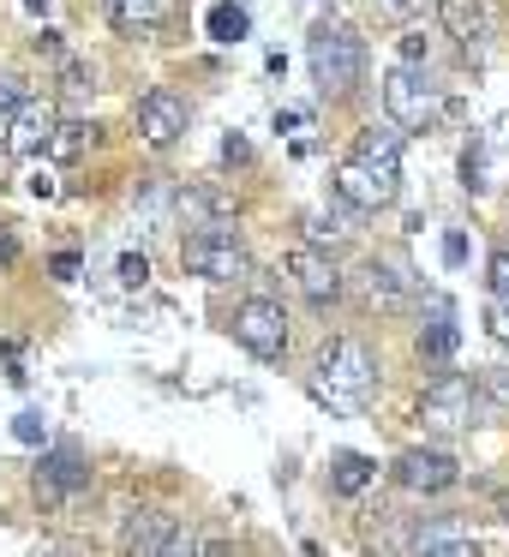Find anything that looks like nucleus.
I'll use <instances>...</instances> for the list:
<instances>
[{"mask_svg":"<svg viewBox=\"0 0 509 557\" xmlns=\"http://www.w3.org/2000/svg\"><path fill=\"white\" fill-rule=\"evenodd\" d=\"M312 396L330 401L336 413H360L365 401L377 396V360L360 336H336L324 342L318 354V372H312Z\"/></svg>","mask_w":509,"mask_h":557,"instance_id":"nucleus-1","label":"nucleus"},{"mask_svg":"<svg viewBox=\"0 0 509 557\" xmlns=\"http://www.w3.org/2000/svg\"><path fill=\"white\" fill-rule=\"evenodd\" d=\"M306 66H312L318 97H348L365 73V42L348 25H318L306 42Z\"/></svg>","mask_w":509,"mask_h":557,"instance_id":"nucleus-2","label":"nucleus"},{"mask_svg":"<svg viewBox=\"0 0 509 557\" xmlns=\"http://www.w3.org/2000/svg\"><path fill=\"white\" fill-rule=\"evenodd\" d=\"M181 264L193 270V276H204V282H246V276H252V258H246L240 234H234L228 222H210V228L186 234V240H181Z\"/></svg>","mask_w":509,"mask_h":557,"instance_id":"nucleus-3","label":"nucleus"},{"mask_svg":"<svg viewBox=\"0 0 509 557\" xmlns=\"http://www.w3.org/2000/svg\"><path fill=\"white\" fill-rule=\"evenodd\" d=\"M384 114L401 126V133H425V126L444 114V97H437V85L420 73V66L401 61V66L384 73Z\"/></svg>","mask_w":509,"mask_h":557,"instance_id":"nucleus-4","label":"nucleus"},{"mask_svg":"<svg viewBox=\"0 0 509 557\" xmlns=\"http://www.w3.org/2000/svg\"><path fill=\"white\" fill-rule=\"evenodd\" d=\"M396 193H401V162H360V157H348L336 169V198L348 210H389L396 205Z\"/></svg>","mask_w":509,"mask_h":557,"instance_id":"nucleus-5","label":"nucleus"},{"mask_svg":"<svg viewBox=\"0 0 509 557\" xmlns=\"http://www.w3.org/2000/svg\"><path fill=\"white\" fill-rule=\"evenodd\" d=\"M420 425H425V432H444V437L468 432V425H473V384H468V377H461V372L432 377L425 396H420Z\"/></svg>","mask_w":509,"mask_h":557,"instance_id":"nucleus-6","label":"nucleus"},{"mask_svg":"<svg viewBox=\"0 0 509 557\" xmlns=\"http://www.w3.org/2000/svg\"><path fill=\"white\" fill-rule=\"evenodd\" d=\"M234 342L246 354H258V360H282V348H288V312L276 300H246L234 312Z\"/></svg>","mask_w":509,"mask_h":557,"instance_id":"nucleus-7","label":"nucleus"},{"mask_svg":"<svg viewBox=\"0 0 509 557\" xmlns=\"http://www.w3.org/2000/svg\"><path fill=\"white\" fill-rule=\"evenodd\" d=\"M121 545L133 557H174V552H186L193 540H186V528H181V516H174V509H133Z\"/></svg>","mask_w":509,"mask_h":557,"instance_id":"nucleus-8","label":"nucleus"},{"mask_svg":"<svg viewBox=\"0 0 509 557\" xmlns=\"http://www.w3.org/2000/svg\"><path fill=\"white\" fill-rule=\"evenodd\" d=\"M85 485H90V461H85V449H78V444H54L49 456H42V468H37V497H42L49 509L73 504Z\"/></svg>","mask_w":509,"mask_h":557,"instance_id":"nucleus-9","label":"nucleus"},{"mask_svg":"<svg viewBox=\"0 0 509 557\" xmlns=\"http://www.w3.org/2000/svg\"><path fill=\"white\" fill-rule=\"evenodd\" d=\"M54 102H42V97H18V109L7 114V157H42L49 150V133H54Z\"/></svg>","mask_w":509,"mask_h":557,"instance_id":"nucleus-10","label":"nucleus"},{"mask_svg":"<svg viewBox=\"0 0 509 557\" xmlns=\"http://www.w3.org/2000/svg\"><path fill=\"white\" fill-rule=\"evenodd\" d=\"M133 121H138V133H145V145L169 150L174 138L186 133V102L174 97V90H145L138 109H133Z\"/></svg>","mask_w":509,"mask_h":557,"instance_id":"nucleus-11","label":"nucleus"},{"mask_svg":"<svg viewBox=\"0 0 509 557\" xmlns=\"http://www.w3.org/2000/svg\"><path fill=\"white\" fill-rule=\"evenodd\" d=\"M461 480V461L444 456V449H408L396 461V485L401 492H449Z\"/></svg>","mask_w":509,"mask_h":557,"instance_id":"nucleus-12","label":"nucleus"},{"mask_svg":"<svg viewBox=\"0 0 509 557\" xmlns=\"http://www.w3.org/2000/svg\"><path fill=\"white\" fill-rule=\"evenodd\" d=\"M288 270H294V282H300V294H306L312 306L342 300V270L330 264L318 246H294V252H288Z\"/></svg>","mask_w":509,"mask_h":557,"instance_id":"nucleus-13","label":"nucleus"},{"mask_svg":"<svg viewBox=\"0 0 509 557\" xmlns=\"http://www.w3.org/2000/svg\"><path fill=\"white\" fill-rule=\"evenodd\" d=\"M102 13H109L114 30L145 37V30H169L181 18V0H102Z\"/></svg>","mask_w":509,"mask_h":557,"instance_id":"nucleus-14","label":"nucleus"},{"mask_svg":"<svg viewBox=\"0 0 509 557\" xmlns=\"http://www.w3.org/2000/svg\"><path fill=\"white\" fill-rule=\"evenodd\" d=\"M413 552H444V557H473L480 552V533L468 528L461 516H425L420 528H413Z\"/></svg>","mask_w":509,"mask_h":557,"instance_id":"nucleus-15","label":"nucleus"},{"mask_svg":"<svg viewBox=\"0 0 509 557\" xmlns=\"http://www.w3.org/2000/svg\"><path fill=\"white\" fill-rule=\"evenodd\" d=\"M437 25H444V37H456L468 54H480L485 37H492V13H485L480 0H437Z\"/></svg>","mask_w":509,"mask_h":557,"instance_id":"nucleus-16","label":"nucleus"},{"mask_svg":"<svg viewBox=\"0 0 509 557\" xmlns=\"http://www.w3.org/2000/svg\"><path fill=\"white\" fill-rule=\"evenodd\" d=\"M353 288H360V300L372 306V312H401V306L413 300V282L396 276L389 264H377V258L360 270V276H353Z\"/></svg>","mask_w":509,"mask_h":557,"instance_id":"nucleus-17","label":"nucleus"},{"mask_svg":"<svg viewBox=\"0 0 509 557\" xmlns=\"http://www.w3.org/2000/svg\"><path fill=\"white\" fill-rule=\"evenodd\" d=\"M401 126L389 121V126H360V138H353V157L360 162H401Z\"/></svg>","mask_w":509,"mask_h":557,"instance_id":"nucleus-18","label":"nucleus"},{"mask_svg":"<svg viewBox=\"0 0 509 557\" xmlns=\"http://www.w3.org/2000/svg\"><path fill=\"white\" fill-rule=\"evenodd\" d=\"M204 30H210V42H246L252 37V13L234 7V0H216V7L204 13Z\"/></svg>","mask_w":509,"mask_h":557,"instance_id":"nucleus-19","label":"nucleus"},{"mask_svg":"<svg viewBox=\"0 0 509 557\" xmlns=\"http://www.w3.org/2000/svg\"><path fill=\"white\" fill-rule=\"evenodd\" d=\"M456 348H461V330L449 324V312H437V324H425V330H420V360L449 366V360H456Z\"/></svg>","mask_w":509,"mask_h":557,"instance_id":"nucleus-20","label":"nucleus"},{"mask_svg":"<svg viewBox=\"0 0 509 557\" xmlns=\"http://www.w3.org/2000/svg\"><path fill=\"white\" fill-rule=\"evenodd\" d=\"M90 138H97V126H90V121H54L49 157H54V162H78V157L90 150Z\"/></svg>","mask_w":509,"mask_h":557,"instance_id":"nucleus-21","label":"nucleus"},{"mask_svg":"<svg viewBox=\"0 0 509 557\" xmlns=\"http://www.w3.org/2000/svg\"><path fill=\"white\" fill-rule=\"evenodd\" d=\"M372 473H377V461L372 456H336V468H330V485H336L342 497H353V492H365V485H372Z\"/></svg>","mask_w":509,"mask_h":557,"instance_id":"nucleus-22","label":"nucleus"},{"mask_svg":"<svg viewBox=\"0 0 509 557\" xmlns=\"http://www.w3.org/2000/svg\"><path fill=\"white\" fill-rule=\"evenodd\" d=\"M228 198L222 193H181V216L193 222V228H210V222H228Z\"/></svg>","mask_w":509,"mask_h":557,"instance_id":"nucleus-23","label":"nucleus"},{"mask_svg":"<svg viewBox=\"0 0 509 557\" xmlns=\"http://www.w3.org/2000/svg\"><path fill=\"white\" fill-rule=\"evenodd\" d=\"M461 186H468V193H485V186H492V157H485V138H473V145L461 150Z\"/></svg>","mask_w":509,"mask_h":557,"instance_id":"nucleus-24","label":"nucleus"},{"mask_svg":"<svg viewBox=\"0 0 509 557\" xmlns=\"http://www.w3.org/2000/svg\"><path fill=\"white\" fill-rule=\"evenodd\" d=\"M306 234H312V246H336V240H348L342 216H324V210H312V216H306Z\"/></svg>","mask_w":509,"mask_h":557,"instance_id":"nucleus-25","label":"nucleus"},{"mask_svg":"<svg viewBox=\"0 0 509 557\" xmlns=\"http://www.w3.org/2000/svg\"><path fill=\"white\" fill-rule=\"evenodd\" d=\"M485 330H492V342L509 348V294H492V306H485Z\"/></svg>","mask_w":509,"mask_h":557,"instance_id":"nucleus-26","label":"nucleus"},{"mask_svg":"<svg viewBox=\"0 0 509 557\" xmlns=\"http://www.w3.org/2000/svg\"><path fill=\"white\" fill-rule=\"evenodd\" d=\"M480 389L497 401V408H509V366H485V372H480Z\"/></svg>","mask_w":509,"mask_h":557,"instance_id":"nucleus-27","label":"nucleus"},{"mask_svg":"<svg viewBox=\"0 0 509 557\" xmlns=\"http://www.w3.org/2000/svg\"><path fill=\"white\" fill-rule=\"evenodd\" d=\"M444 264H449V270L468 264V234H461V228H449V234H444Z\"/></svg>","mask_w":509,"mask_h":557,"instance_id":"nucleus-28","label":"nucleus"},{"mask_svg":"<svg viewBox=\"0 0 509 557\" xmlns=\"http://www.w3.org/2000/svg\"><path fill=\"white\" fill-rule=\"evenodd\" d=\"M145 276H150L145 252H126V258H121V282H126V288H145Z\"/></svg>","mask_w":509,"mask_h":557,"instance_id":"nucleus-29","label":"nucleus"},{"mask_svg":"<svg viewBox=\"0 0 509 557\" xmlns=\"http://www.w3.org/2000/svg\"><path fill=\"white\" fill-rule=\"evenodd\" d=\"M377 7V18H413V13H425V0H372Z\"/></svg>","mask_w":509,"mask_h":557,"instance_id":"nucleus-30","label":"nucleus"},{"mask_svg":"<svg viewBox=\"0 0 509 557\" xmlns=\"http://www.w3.org/2000/svg\"><path fill=\"white\" fill-rule=\"evenodd\" d=\"M18 97H25V85H18L13 73H0V121H7V114L18 109Z\"/></svg>","mask_w":509,"mask_h":557,"instance_id":"nucleus-31","label":"nucleus"},{"mask_svg":"<svg viewBox=\"0 0 509 557\" xmlns=\"http://www.w3.org/2000/svg\"><path fill=\"white\" fill-rule=\"evenodd\" d=\"M61 85H66V97H85V90H90V73H85L78 61H66V66H61Z\"/></svg>","mask_w":509,"mask_h":557,"instance_id":"nucleus-32","label":"nucleus"},{"mask_svg":"<svg viewBox=\"0 0 509 557\" xmlns=\"http://www.w3.org/2000/svg\"><path fill=\"white\" fill-rule=\"evenodd\" d=\"M13 437H18V444H42V413H18Z\"/></svg>","mask_w":509,"mask_h":557,"instance_id":"nucleus-33","label":"nucleus"},{"mask_svg":"<svg viewBox=\"0 0 509 557\" xmlns=\"http://www.w3.org/2000/svg\"><path fill=\"white\" fill-rule=\"evenodd\" d=\"M485 276H492V294H509V252H497L492 264H485Z\"/></svg>","mask_w":509,"mask_h":557,"instance_id":"nucleus-34","label":"nucleus"},{"mask_svg":"<svg viewBox=\"0 0 509 557\" xmlns=\"http://www.w3.org/2000/svg\"><path fill=\"white\" fill-rule=\"evenodd\" d=\"M78 276V252H61L54 258V282H73Z\"/></svg>","mask_w":509,"mask_h":557,"instance_id":"nucleus-35","label":"nucleus"},{"mask_svg":"<svg viewBox=\"0 0 509 557\" xmlns=\"http://www.w3.org/2000/svg\"><path fill=\"white\" fill-rule=\"evenodd\" d=\"M401 61L420 66V61H425V37H408V42H401Z\"/></svg>","mask_w":509,"mask_h":557,"instance_id":"nucleus-36","label":"nucleus"},{"mask_svg":"<svg viewBox=\"0 0 509 557\" xmlns=\"http://www.w3.org/2000/svg\"><path fill=\"white\" fill-rule=\"evenodd\" d=\"M222 157H228V162H246V157H252V145H246V138H228V145H222Z\"/></svg>","mask_w":509,"mask_h":557,"instance_id":"nucleus-37","label":"nucleus"},{"mask_svg":"<svg viewBox=\"0 0 509 557\" xmlns=\"http://www.w3.org/2000/svg\"><path fill=\"white\" fill-rule=\"evenodd\" d=\"M13 258H18V246L7 240V234H0V270H13Z\"/></svg>","mask_w":509,"mask_h":557,"instance_id":"nucleus-38","label":"nucleus"},{"mask_svg":"<svg viewBox=\"0 0 509 557\" xmlns=\"http://www.w3.org/2000/svg\"><path fill=\"white\" fill-rule=\"evenodd\" d=\"M25 7H30V13H49V0H25Z\"/></svg>","mask_w":509,"mask_h":557,"instance_id":"nucleus-39","label":"nucleus"},{"mask_svg":"<svg viewBox=\"0 0 509 557\" xmlns=\"http://www.w3.org/2000/svg\"><path fill=\"white\" fill-rule=\"evenodd\" d=\"M497 509H504V521H509V492H504V497H497Z\"/></svg>","mask_w":509,"mask_h":557,"instance_id":"nucleus-40","label":"nucleus"}]
</instances>
